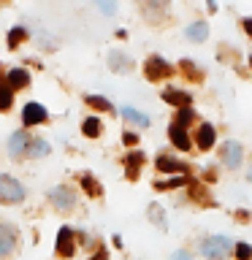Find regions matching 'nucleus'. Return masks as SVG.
<instances>
[{
  "mask_svg": "<svg viewBox=\"0 0 252 260\" xmlns=\"http://www.w3.org/2000/svg\"><path fill=\"white\" fill-rule=\"evenodd\" d=\"M241 27H244V32L252 38V16H244V19H241Z\"/></svg>",
  "mask_w": 252,
  "mask_h": 260,
  "instance_id": "c756f323",
  "label": "nucleus"
},
{
  "mask_svg": "<svg viewBox=\"0 0 252 260\" xmlns=\"http://www.w3.org/2000/svg\"><path fill=\"white\" fill-rule=\"evenodd\" d=\"M168 138H171V144H174L176 149H182V152H190L193 149V138L187 136L184 127L174 125V122H171V127H168Z\"/></svg>",
  "mask_w": 252,
  "mask_h": 260,
  "instance_id": "6e6552de",
  "label": "nucleus"
},
{
  "mask_svg": "<svg viewBox=\"0 0 252 260\" xmlns=\"http://www.w3.org/2000/svg\"><path fill=\"white\" fill-rule=\"evenodd\" d=\"M27 154H30V157H44V154H49V144L38 138V141L27 144Z\"/></svg>",
  "mask_w": 252,
  "mask_h": 260,
  "instance_id": "bb28decb",
  "label": "nucleus"
},
{
  "mask_svg": "<svg viewBox=\"0 0 252 260\" xmlns=\"http://www.w3.org/2000/svg\"><path fill=\"white\" fill-rule=\"evenodd\" d=\"M247 182H252V162H249V168H247Z\"/></svg>",
  "mask_w": 252,
  "mask_h": 260,
  "instance_id": "e433bc0d",
  "label": "nucleus"
},
{
  "mask_svg": "<svg viewBox=\"0 0 252 260\" xmlns=\"http://www.w3.org/2000/svg\"><path fill=\"white\" fill-rule=\"evenodd\" d=\"M81 187H84V192H89L92 198H101V195H103V187L98 184V182H95V179L89 176V174L81 176Z\"/></svg>",
  "mask_w": 252,
  "mask_h": 260,
  "instance_id": "412c9836",
  "label": "nucleus"
},
{
  "mask_svg": "<svg viewBox=\"0 0 252 260\" xmlns=\"http://www.w3.org/2000/svg\"><path fill=\"white\" fill-rule=\"evenodd\" d=\"M0 201H6V203H19V201H24V187L16 182V179L0 174Z\"/></svg>",
  "mask_w": 252,
  "mask_h": 260,
  "instance_id": "7ed1b4c3",
  "label": "nucleus"
},
{
  "mask_svg": "<svg viewBox=\"0 0 252 260\" xmlns=\"http://www.w3.org/2000/svg\"><path fill=\"white\" fill-rule=\"evenodd\" d=\"M109 65H111V71H117V73H128L133 62H130V57H128V54L111 52V54H109Z\"/></svg>",
  "mask_w": 252,
  "mask_h": 260,
  "instance_id": "f3484780",
  "label": "nucleus"
},
{
  "mask_svg": "<svg viewBox=\"0 0 252 260\" xmlns=\"http://www.w3.org/2000/svg\"><path fill=\"white\" fill-rule=\"evenodd\" d=\"M214 144H217V130H214V125L203 122V125L195 130V146H198L201 152H209Z\"/></svg>",
  "mask_w": 252,
  "mask_h": 260,
  "instance_id": "39448f33",
  "label": "nucleus"
},
{
  "mask_svg": "<svg viewBox=\"0 0 252 260\" xmlns=\"http://www.w3.org/2000/svg\"><path fill=\"white\" fill-rule=\"evenodd\" d=\"M249 65H252V57H249Z\"/></svg>",
  "mask_w": 252,
  "mask_h": 260,
  "instance_id": "4c0bfd02",
  "label": "nucleus"
},
{
  "mask_svg": "<svg viewBox=\"0 0 252 260\" xmlns=\"http://www.w3.org/2000/svg\"><path fill=\"white\" fill-rule=\"evenodd\" d=\"M11 103H14V92L8 84H3V76H0V111H8Z\"/></svg>",
  "mask_w": 252,
  "mask_h": 260,
  "instance_id": "4be33fe9",
  "label": "nucleus"
},
{
  "mask_svg": "<svg viewBox=\"0 0 252 260\" xmlns=\"http://www.w3.org/2000/svg\"><path fill=\"white\" fill-rule=\"evenodd\" d=\"M193 119H195V114H193V109H179V114H176V119H174V125H179V127H190L193 125Z\"/></svg>",
  "mask_w": 252,
  "mask_h": 260,
  "instance_id": "a878e982",
  "label": "nucleus"
},
{
  "mask_svg": "<svg viewBox=\"0 0 252 260\" xmlns=\"http://www.w3.org/2000/svg\"><path fill=\"white\" fill-rule=\"evenodd\" d=\"M190 182V176H174V179H160L154 182V190H176V187H184Z\"/></svg>",
  "mask_w": 252,
  "mask_h": 260,
  "instance_id": "6ab92c4d",
  "label": "nucleus"
},
{
  "mask_svg": "<svg viewBox=\"0 0 252 260\" xmlns=\"http://www.w3.org/2000/svg\"><path fill=\"white\" fill-rule=\"evenodd\" d=\"M122 117H125L128 122H133V125H138V127H146V125H149V117H146V114H141V111H136L133 106H125V109H122Z\"/></svg>",
  "mask_w": 252,
  "mask_h": 260,
  "instance_id": "a211bd4d",
  "label": "nucleus"
},
{
  "mask_svg": "<svg viewBox=\"0 0 252 260\" xmlns=\"http://www.w3.org/2000/svg\"><path fill=\"white\" fill-rule=\"evenodd\" d=\"M149 219L160 228V231H166V214H163L160 203H152V206H149Z\"/></svg>",
  "mask_w": 252,
  "mask_h": 260,
  "instance_id": "b1692460",
  "label": "nucleus"
},
{
  "mask_svg": "<svg viewBox=\"0 0 252 260\" xmlns=\"http://www.w3.org/2000/svg\"><path fill=\"white\" fill-rule=\"evenodd\" d=\"M87 101V106H92V109H101V111H114V106L106 101V98H101V95H87L84 98Z\"/></svg>",
  "mask_w": 252,
  "mask_h": 260,
  "instance_id": "393cba45",
  "label": "nucleus"
},
{
  "mask_svg": "<svg viewBox=\"0 0 252 260\" xmlns=\"http://www.w3.org/2000/svg\"><path fill=\"white\" fill-rule=\"evenodd\" d=\"M171 260H193V255L190 252H184V249H179V252H174V257Z\"/></svg>",
  "mask_w": 252,
  "mask_h": 260,
  "instance_id": "2f4dec72",
  "label": "nucleus"
},
{
  "mask_svg": "<svg viewBox=\"0 0 252 260\" xmlns=\"http://www.w3.org/2000/svg\"><path fill=\"white\" fill-rule=\"evenodd\" d=\"M89 260H106V249H98V252H95V255L89 257Z\"/></svg>",
  "mask_w": 252,
  "mask_h": 260,
  "instance_id": "f704fd0d",
  "label": "nucleus"
},
{
  "mask_svg": "<svg viewBox=\"0 0 252 260\" xmlns=\"http://www.w3.org/2000/svg\"><path fill=\"white\" fill-rule=\"evenodd\" d=\"M101 130H103V125H101V119H95V117L84 119V125H81V133H84L87 138H98Z\"/></svg>",
  "mask_w": 252,
  "mask_h": 260,
  "instance_id": "aec40b11",
  "label": "nucleus"
},
{
  "mask_svg": "<svg viewBox=\"0 0 252 260\" xmlns=\"http://www.w3.org/2000/svg\"><path fill=\"white\" fill-rule=\"evenodd\" d=\"M27 144H30V138H27L24 130L14 133L11 138H8V154H11V157H22V152L27 149Z\"/></svg>",
  "mask_w": 252,
  "mask_h": 260,
  "instance_id": "ddd939ff",
  "label": "nucleus"
},
{
  "mask_svg": "<svg viewBox=\"0 0 252 260\" xmlns=\"http://www.w3.org/2000/svg\"><path fill=\"white\" fill-rule=\"evenodd\" d=\"M122 141H125L128 146H136L138 144V136L136 133H125V136H122Z\"/></svg>",
  "mask_w": 252,
  "mask_h": 260,
  "instance_id": "7c9ffc66",
  "label": "nucleus"
},
{
  "mask_svg": "<svg viewBox=\"0 0 252 260\" xmlns=\"http://www.w3.org/2000/svg\"><path fill=\"white\" fill-rule=\"evenodd\" d=\"M163 101L176 106V109H190L193 106L190 92H182V89H163Z\"/></svg>",
  "mask_w": 252,
  "mask_h": 260,
  "instance_id": "1a4fd4ad",
  "label": "nucleus"
},
{
  "mask_svg": "<svg viewBox=\"0 0 252 260\" xmlns=\"http://www.w3.org/2000/svg\"><path fill=\"white\" fill-rule=\"evenodd\" d=\"M179 71H182L187 79H193V81H201V79H203V73L195 68V62H193V60H182V62H179Z\"/></svg>",
  "mask_w": 252,
  "mask_h": 260,
  "instance_id": "5701e85b",
  "label": "nucleus"
},
{
  "mask_svg": "<svg viewBox=\"0 0 252 260\" xmlns=\"http://www.w3.org/2000/svg\"><path fill=\"white\" fill-rule=\"evenodd\" d=\"M46 119V109L44 106H38V103H27L24 106V111H22V122L24 125H38V122H44Z\"/></svg>",
  "mask_w": 252,
  "mask_h": 260,
  "instance_id": "f8f14e48",
  "label": "nucleus"
},
{
  "mask_svg": "<svg viewBox=\"0 0 252 260\" xmlns=\"http://www.w3.org/2000/svg\"><path fill=\"white\" fill-rule=\"evenodd\" d=\"M6 84L16 89V87H27L30 84V73L27 71H22V68H14V71H8V76H6Z\"/></svg>",
  "mask_w": 252,
  "mask_h": 260,
  "instance_id": "4468645a",
  "label": "nucleus"
},
{
  "mask_svg": "<svg viewBox=\"0 0 252 260\" xmlns=\"http://www.w3.org/2000/svg\"><path fill=\"white\" fill-rule=\"evenodd\" d=\"M233 255H236V260H252V247L249 244H236L233 247Z\"/></svg>",
  "mask_w": 252,
  "mask_h": 260,
  "instance_id": "cd10ccee",
  "label": "nucleus"
},
{
  "mask_svg": "<svg viewBox=\"0 0 252 260\" xmlns=\"http://www.w3.org/2000/svg\"><path fill=\"white\" fill-rule=\"evenodd\" d=\"M158 171H160V174H179V176H190V168H187V162L176 160V157H168V154H160V157H158Z\"/></svg>",
  "mask_w": 252,
  "mask_h": 260,
  "instance_id": "423d86ee",
  "label": "nucleus"
},
{
  "mask_svg": "<svg viewBox=\"0 0 252 260\" xmlns=\"http://www.w3.org/2000/svg\"><path fill=\"white\" fill-rule=\"evenodd\" d=\"M231 239L228 236H206V239H201L198 244V252L201 257L206 260H225L228 255H231Z\"/></svg>",
  "mask_w": 252,
  "mask_h": 260,
  "instance_id": "f257e3e1",
  "label": "nucleus"
},
{
  "mask_svg": "<svg viewBox=\"0 0 252 260\" xmlns=\"http://www.w3.org/2000/svg\"><path fill=\"white\" fill-rule=\"evenodd\" d=\"M114 8H117L114 3H101V11H106V14H114Z\"/></svg>",
  "mask_w": 252,
  "mask_h": 260,
  "instance_id": "72a5a7b5",
  "label": "nucleus"
},
{
  "mask_svg": "<svg viewBox=\"0 0 252 260\" xmlns=\"http://www.w3.org/2000/svg\"><path fill=\"white\" fill-rule=\"evenodd\" d=\"M236 217H239L241 222H244V219H249V214H247V211H244V209H239V211H236Z\"/></svg>",
  "mask_w": 252,
  "mask_h": 260,
  "instance_id": "c9c22d12",
  "label": "nucleus"
},
{
  "mask_svg": "<svg viewBox=\"0 0 252 260\" xmlns=\"http://www.w3.org/2000/svg\"><path fill=\"white\" fill-rule=\"evenodd\" d=\"M219 160H223L225 168L236 171L241 166V160H244V146L239 141H225L223 146H219Z\"/></svg>",
  "mask_w": 252,
  "mask_h": 260,
  "instance_id": "f03ea898",
  "label": "nucleus"
},
{
  "mask_svg": "<svg viewBox=\"0 0 252 260\" xmlns=\"http://www.w3.org/2000/svg\"><path fill=\"white\" fill-rule=\"evenodd\" d=\"M144 166V152H130L125 157V168H128V179H138V168Z\"/></svg>",
  "mask_w": 252,
  "mask_h": 260,
  "instance_id": "2eb2a0df",
  "label": "nucleus"
},
{
  "mask_svg": "<svg viewBox=\"0 0 252 260\" xmlns=\"http://www.w3.org/2000/svg\"><path fill=\"white\" fill-rule=\"evenodd\" d=\"M144 73H146V79L149 81H163V79H168L171 73H174V68H171V65L163 60V57H149V60H146V65H144Z\"/></svg>",
  "mask_w": 252,
  "mask_h": 260,
  "instance_id": "20e7f679",
  "label": "nucleus"
},
{
  "mask_svg": "<svg viewBox=\"0 0 252 260\" xmlns=\"http://www.w3.org/2000/svg\"><path fill=\"white\" fill-rule=\"evenodd\" d=\"M49 201H52V206L60 209V211H68V209H73V203H76V198H73V192L68 187H54V190L49 192Z\"/></svg>",
  "mask_w": 252,
  "mask_h": 260,
  "instance_id": "0eeeda50",
  "label": "nucleus"
},
{
  "mask_svg": "<svg viewBox=\"0 0 252 260\" xmlns=\"http://www.w3.org/2000/svg\"><path fill=\"white\" fill-rule=\"evenodd\" d=\"M24 36H27V32H24V27H14L11 32H8V46H19V41L24 38Z\"/></svg>",
  "mask_w": 252,
  "mask_h": 260,
  "instance_id": "c85d7f7f",
  "label": "nucleus"
},
{
  "mask_svg": "<svg viewBox=\"0 0 252 260\" xmlns=\"http://www.w3.org/2000/svg\"><path fill=\"white\" fill-rule=\"evenodd\" d=\"M16 247V231L11 225H0V257L11 255Z\"/></svg>",
  "mask_w": 252,
  "mask_h": 260,
  "instance_id": "9d476101",
  "label": "nucleus"
},
{
  "mask_svg": "<svg viewBox=\"0 0 252 260\" xmlns=\"http://www.w3.org/2000/svg\"><path fill=\"white\" fill-rule=\"evenodd\" d=\"M57 255H62V257L73 255V231L71 228H60V233H57Z\"/></svg>",
  "mask_w": 252,
  "mask_h": 260,
  "instance_id": "9b49d317",
  "label": "nucleus"
},
{
  "mask_svg": "<svg viewBox=\"0 0 252 260\" xmlns=\"http://www.w3.org/2000/svg\"><path fill=\"white\" fill-rule=\"evenodd\" d=\"M214 179H217V171H214V168H206V171H203V182H214Z\"/></svg>",
  "mask_w": 252,
  "mask_h": 260,
  "instance_id": "473e14b6",
  "label": "nucleus"
},
{
  "mask_svg": "<svg viewBox=\"0 0 252 260\" xmlns=\"http://www.w3.org/2000/svg\"><path fill=\"white\" fill-rule=\"evenodd\" d=\"M187 38L195 41V44L206 41L209 38V22H193L190 27H187Z\"/></svg>",
  "mask_w": 252,
  "mask_h": 260,
  "instance_id": "dca6fc26",
  "label": "nucleus"
}]
</instances>
